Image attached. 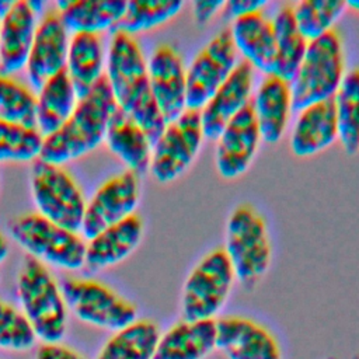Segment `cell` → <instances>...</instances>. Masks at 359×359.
Listing matches in <instances>:
<instances>
[{"instance_id": "1", "label": "cell", "mask_w": 359, "mask_h": 359, "mask_svg": "<svg viewBox=\"0 0 359 359\" xmlns=\"http://www.w3.org/2000/svg\"><path fill=\"white\" fill-rule=\"evenodd\" d=\"M116 107L135 119L154 143L165 121L153 98L147 60L135 36L115 31L107 53V73Z\"/></svg>"}, {"instance_id": "2", "label": "cell", "mask_w": 359, "mask_h": 359, "mask_svg": "<svg viewBox=\"0 0 359 359\" xmlns=\"http://www.w3.org/2000/svg\"><path fill=\"white\" fill-rule=\"evenodd\" d=\"M116 102L105 74L81 98L60 129L43 137L41 160L62 165L76 160L94 149L105 139L107 128Z\"/></svg>"}, {"instance_id": "3", "label": "cell", "mask_w": 359, "mask_h": 359, "mask_svg": "<svg viewBox=\"0 0 359 359\" xmlns=\"http://www.w3.org/2000/svg\"><path fill=\"white\" fill-rule=\"evenodd\" d=\"M20 310L39 342L63 341L67 331V307L60 283L41 261L27 257L17 275Z\"/></svg>"}, {"instance_id": "4", "label": "cell", "mask_w": 359, "mask_h": 359, "mask_svg": "<svg viewBox=\"0 0 359 359\" xmlns=\"http://www.w3.org/2000/svg\"><path fill=\"white\" fill-rule=\"evenodd\" d=\"M223 250L236 280L245 290L255 289L271 268L272 245L266 222L252 205L240 203L231 210Z\"/></svg>"}, {"instance_id": "5", "label": "cell", "mask_w": 359, "mask_h": 359, "mask_svg": "<svg viewBox=\"0 0 359 359\" xmlns=\"http://www.w3.org/2000/svg\"><path fill=\"white\" fill-rule=\"evenodd\" d=\"M345 74L344 45L337 29L309 42L290 83L293 111L332 98Z\"/></svg>"}, {"instance_id": "6", "label": "cell", "mask_w": 359, "mask_h": 359, "mask_svg": "<svg viewBox=\"0 0 359 359\" xmlns=\"http://www.w3.org/2000/svg\"><path fill=\"white\" fill-rule=\"evenodd\" d=\"M233 266L223 247L206 252L187 275L180 299L181 317L217 320L236 283Z\"/></svg>"}, {"instance_id": "7", "label": "cell", "mask_w": 359, "mask_h": 359, "mask_svg": "<svg viewBox=\"0 0 359 359\" xmlns=\"http://www.w3.org/2000/svg\"><path fill=\"white\" fill-rule=\"evenodd\" d=\"M60 287L67 311L87 325L114 332L139 318L136 304L101 280L67 276Z\"/></svg>"}, {"instance_id": "8", "label": "cell", "mask_w": 359, "mask_h": 359, "mask_svg": "<svg viewBox=\"0 0 359 359\" xmlns=\"http://www.w3.org/2000/svg\"><path fill=\"white\" fill-rule=\"evenodd\" d=\"M13 240L29 257L48 266L76 271L84 266L86 243L77 231L52 223L39 213H28L10 223Z\"/></svg>"}, {"instance_id": "9", "label": "cell", "mask_w": 359, "mask_h": 359, "mask_svg": "<svg viewBox=\"0 0 359 359\" xmlns=\"http://www.w3.org/2000/svg\"><path fill=\"white\" fill-rule=\"evenodd\" d=\"M31 191L41 216L80 231L87 202L76 180L62 165L36 158L31 168Z\"/></svg>"}, {"instance_id": "10", "label": "cell", "mask_w": 359, "mask_h": 359, "mask_svg": "<svg viewBox=\"0 0 359 359\" xmlns=\"http://www.w3.org/2000/svg\"><path fill=\"white\" fill-rule=\"evenodd\" d=\"M205 140L199 111L187 109L177 119L167 122L153 143L149 171L160 184L181 177L198 157Z\"/></svg>"}, {"instance_id": "11", "label": "cell", "mask_w": 359, "mask_h": 359, "mask_svg": "<svg viewBox=\"0 0 359 359\" xmlns=\"http://www.w3.org/2000/svg\"><path fill=\"white\" fill-rule=\"evenodd\" d=\"M238 62L229 28L212 36L187 66V109L201 111Z\"/></svg>"}, {"instance_id": "12", "label": "cell", "mask_w": 359, "mask_h": 359, "mask_svg": "<svg viewBox=\"0 0 359 359\" xmlns=\"http://www.w3.org/2000/svg\"><path fill=\"white\" fill-rule=\"evenodd\" d=\"M216 351L224 359H283L278 335L264 323L243 314L216 320Z\"/></svg>"}, {"instance_id": "13", "label": "cell", "mask_w": 359, "mask_h": 359, "mask_svg": "<svg viewBox=\"0 0 359 359\" xmlns=\"http://www.w3.org/2000/svg\"><path fill=\"white\" fill-rule=\"evenodd\" d=\"M140 201L139 175L122 171L108 178L86 205L81 234L87 240L104 229L135 215Z\"/></svg>"}, {"instance_id": "14", "label": "cell", "mask_w": 359, "mask_h": 359, "mask_svg": "<svg viewBox=\"0 0 359 359\" xmlns=\"http://www.w3.org/2000/svg\"><path fill=\"white\" fill-rule=\"evenodd\" d=\"M153 98L165 122L187 111V66L171 43H158L147 59Z\"/></svg>"}, {"instance_id": "15", "label": "cell", "mask_w": 359, "mask_h": 359, "mask_svg": "<svg viewBox=\"0 0 359 359\" xmlns=\"http://www.w3.org/2000/svg\"><path fill=\"white\" fill-rule=\"evenodd\" d=\"M262 139L251 104L241 109L216 140L215 165L224 180L241 177L252 164Z\"/></svg>"}, {"instance_id": "16", "label": "cell", "mask_w": 359, "mask_h": 359, "mask_svg": "<svg viewBox=\"0 0 359 359\" xmlns=\"http://www.w3.org/2000/svg\"><path fill=\"white\" fill-rule=\"evenodd\" d=\"M69 41V31L57 10H48L38 21L25 65L31 88L39 90L48 79L66 69Z\"/></svg>"}, {"instance_id": "17", "label": "cell", "mask_w": 359, "mask_h": 359, "mask_svg": "<svg viewBox=\"0 0 359 359\" xmlns=\"http://www.w3.org/2000/svg\"><path fill=\"white\" fill-rule=\"evenodd\" d=\"M255 70L240 60L233 73L199 111L205 139L216 142L223 128L247 105L254 94Z\"/></svg>"}, {"instance_id": "18", "label": "cell", "mask_w": 359, "mask_h": 359, "mask_svg": "<svg viewBox=\"0 0 359 359\" xmlns=\"http://www.w3.org/2000/svg\"><path fill=\"white\" fill-rule=\"evenodd\" d=\"M36 11L28 0H14L0 18V73L11 76L25 69L35 36Z\"/></svg>"}, {"instance_id": "19", "label": "cell", "mask_w": 359, "mask_h": 359, "mask_svg": "<svg viewBox=\"0 0 359 359\" xmlns=\"http://www.w3.org/2000/svg\"><path fill=\"white\" fill-rule=\"evenodd\" d=\"M229 31L241 60L265 76L273 74L276 42L272 18L264 11L251 13L233 20Z\"/></svg>"}, {"instance_id": "20", "label": "cell", "mask_w": 359, "mask_h": 359, "mask_svg": "<svg viewBox=\"0 0 359 359\" xmlns=\"http://www.w3.org/2000/svg\"><path fill=\"white\" fill-rule=\"evenodd\" d=\"M297 112L289 136V147L296 157L316 156L338 139V123L332 98L314 102Z\"/></svg>"}, {"instance_id": "21", "label": "cell", "mask_w": 359, "mask_h": 359, "mask_svg": "<svg viewBox=\"0 0 359 359\" xmlns=\"http://www.w3.org/2000/svg\"><path fill=\"white\" fill-rule=\"evenodd\" d=\"M251 108L265 143H278L289 125L292 104L290 83L275 74L265 76L255 88L251 98Z\"/></svg>"}, {"instance_id": "22", "label": "cell", "mask_w": 359, "mask_h": 359, "mask_svg": "<svg viewBox=\"0 0 359 359\" xmlns=\"http://www.w3.org/2000/svg\"><path fill=\"white\" fill-rule=\"evenodd\" d=\"M143 229V220L136 213L104 229L86 243L84 266L98 272L122 262L142 241Z\"/></svg>"}, {"instance_id": "23", "label": "cell", "mask_w": 359, "mask_h": 359, "mask_svg": "<svg viewBox=\"0 0 359 359\" xmlns=\"http://www.w3.org/2000/svg\"><path fill=\"white\" fill-rule=\"evenodd\" d=\"M216 352V320L180 318L160 332L154 359H208Z\"/></svg>"}, {"instance_id": "24", "label": "cell", "mask_w": 359, "mask_h": 359, "mask_svg": "<svg viewBox=\"0 0 359 359\" xmlns=\"http://www.w3.org/2000/svg\"><path fill=\"white\" fill-rule=\"evenodd\" d=\"M104 142L128 171L136 175L149 171L153 143L142 126L118 107L109 119Z\"/></svg>"}, {"instance_id": "25", "label": "cell", "mask_w": 359, "mask_h": 359, "mask_svg": "<svg viewBox=\"0 0 359 359\" xmlns=\"http://www.w3.org/2000/svg\"><path fill=\"white\" fill-rule=\"evenodd\" d=\"M104 65V45L98 34L76 32L70 36L65 70L77 98L84 97L105 74Z\"/></svg>"}, {"instance_id": "26", "label": "cell", "mask_w": 359, "mask_h": 359, "mask_svg": "<svg viewBox=\"0 0 359 359\" xmlns=\"http://www.w3.org/2000/svg\"><path fill=\"white\" fill-rule=\"evenodd\" d=\"M62 22L67 31L101 34L107 29H115L122 18L125 0H62L56 1Z\"/></svg>"}, {"instance_id": "27", "label": "cell", "mask_w": 359, "mask_h": 359, "mask_svg": "<svg viewBox=\"0 0 359 359\" xmlns=\"http://www.w3.org/2000/svg\"><path fill=\"white\" fill-rule=\"evenodd\" d=\"M76 90L62 70L48 79L36 90V129L46 137L55 133L69 119L77 104Z\"/></svg>"}, {"instance_id": "28", "label": "cell", "mask_w": 359, "mask_h": 359, "mask_svg": "<svg viewBox=\"0 0 359 359\" xmlns=\"http://www.w3.org/2000/svg\"><path fill=\"white\" fill-rule=\"evenodd\" d=\"M160 327L150 318H136L111 332L94 359H154Z\"/></svg>"}, {"instance_id": "29", "label": "cell", "mask_w": 359, "mask_h": 359, "mask_svg": "<svg viewBox=\"0 0 359 359\" xmlns=\"http://www.w3.org/2000/svg\"><path fill=\"white\" fill-rule=\"evenodd\" d=\"M272 24L276 42V65L273 74L292 83L309 42L296 27L290 4L278 8L276 14L272 17Z\"/></svg>"}, {"instance_id": "30", "label": "cell", "mask_w": 359, "mask_h": 359, "mask_svg": "<svg viewBox=\"0 0 359 359\" xmlns=\"http://www.w3.org/2000/svg\"><path fill=\"white\" fill-rule=\"evenodd\" d=\"M332 101L342 149L348 154H356L359 151V67L346 72Z\"/></svg>"}, {"instance_id": "31", "label": "cell", "mask_w": 359, "mask_h": 359, "mask_svg": "<svg viewBox=\"0 0 359 359\" xmlns=\"http://www.w3.org/2000/svg\"><path fill=\"white\" fill-rule=\"evenodd\" d=\"M180 0H130L126 1V8L116 24L115 31L135 36V34L154 29L164 25L184 7Z\"/></svg>"}, {"instance_id": "32", "label": "cell", "mask_w": 359, "mask_h": 359, "mask_svg": "<svg viewBox=\"0 0 359 359\" xmlns=\"http://www.w3.org/2000/svg\"><path fill=\"white\" fill-rule=\"evenodd\" d=\"M346 10L341 0H300L292 4L297 29L307 42L318 39L331 29Z\"/></svg>"}, {"instance_id": "33", "label": "cell", "mask_w": 359, "mask_h": 359, "mask_svg": "<svg viewBox=\"0 0 359 359\" xmlns=\"http://www.w3.org/2000/svg\"><path fill=\"white\" fill-rule=\"evenodd\" d=\"M0 119L36 128V94L31 87L0 73Z\"/></svg>"}, {"instance_id": "34", "label": "cell", "mask_w": 359, "mask_h": 359, "mask_svg": "<svg viewBox=\"0 0 359 359\" xmlns=\"http://www.w3.org/2000/svg\"><path fill=\"white\" fill-rule=\"evenodd\" d=\"M43 136L36 128L0 119V161H35L42 150Z\"/></svg>"}, {"instance_id": "35", "label": "cell", "mask_w": 359, "mask_h": 359, "mask_svg": "<svg viewBox=\"0 0 359 359\" xmlns=\"http://www.w3.org/2000/svg\"><path fill=\"white\" fill-rule=\"evenodd\" d=\"M38 339L22 311L0 299V349L27 352L35 348Z\"/></svg>"}, {"instance_id": "36", "label": "cell", "mask_w": 359, "mask_h": 359, "mask_svg": "<svg viewBox=\"0 0 359 359\" xmlns=\"http://www.w3.org/2000/svg\"><path fill=\"white\" fill-rule=\"evenodd\" d=\"M34 359H88L79 349L65 344L56 342H38L34 351Z\"/></svg>"}, {"instance_id": "37", "label": "cell", "mask_w": 359, "mask_h": 359, "mask_svg": "<svg viewBox=\"0 0 359 359\" xmlns=\"http://www.w3.org/2000/svg\"><path fill=\"white\" fill-rule=\"evenodd\" d=\"M268 6V1L265 0H226L222 8V14L233 21L238 17L257 13V11H264L265 7Z\"/></svg>"}, {"instance_id": "38", "label": "cell", "mask_w": 359, "mask_h": 359, "mask_svg": "<svg viewBox=\"0 0 359 359\" xmlns=\"http://www.w3.org/2000/svg\"><path fill=\"white\" fill-rule=\"evenodd\" d=\"M224 1L223 0H199L192 3V17L198 25H206L222 13Z\"/></svg>"}, {"instance_id": "39", "label": "cell", "mask_w": 359, "mask_h": 359, "mask_svg": "<svg viewBox=\"0 0 359 359\" xmlns=\"http://www.w3.org/2000/svg\"><path fill=\"white\" fill-rule=\"evenodd\" d=\"M7 255H8V243L4 238V236L0 234V264L4 262Z\"/></svg>"}, {"instance_id": "40", "label": "cell", "mask_w": 359, "mask_h": 359, "mask_svg": "<svg viewBox=\"0 0 359 359\" xmlns=\"http://www.w3.org/2000/svg\"><path fill=\"white\" fill-rule=\"evenodd\" d=\"M13 1H1L0 0V18L7 13V10L11 7Z\"/></svg>"}, {"instance_id": "41", "label": "cell", "mask_w": 359, "mask_h": 359, "mask_svg": "<svg viewBox=\"0 0 359 359\" xmlns=\"http://www.w3.org/2000/svg\"><path fill=\"white\" fill-rule=\"evenodd\" d=\"M346 8H351V10H355V11L359 13V0L346 1Z\"/></svg>"}, {"instance_id": "42", "label": "cell", "mask_w": 359, "mask_h": 359, "mask_svg": "<svg viewBox=\"0 0 359 359\" xmlns=\"http://www.w3.org/2000/svg\"><path fill=\"white\" fill-rule=\"evenodd\" d=\"M325 359H334V358H325Z\"/></svg>"}]
</instances>
